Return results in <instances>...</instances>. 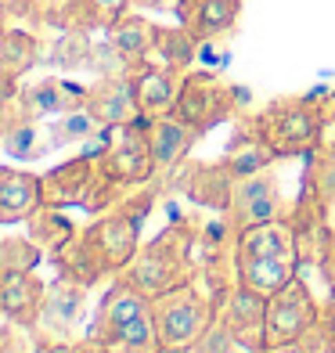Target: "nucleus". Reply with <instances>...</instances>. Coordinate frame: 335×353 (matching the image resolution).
I'll return each mask as SVG.
<instances>
[{
    "instance_id": "nucleus-30",
    "label": "nucleus",
    "mask_w": 335,
    "mask_h": 353,
    "mask_svg": "<svg viewBox=\"0 0 335 353\" xmlns=\"http://www.w3.org/2000/svg\"><path fill=\"white\" fill-rule=\"evenodd\" d=\"M108 350H130V353H163V343H159V328H155V314H141L137 321H130L116 339H112Z\"/></svg>"
},
{
    "instance_id": "nucleus-29",
    "label": "nucleus",
    "mask_w": 335,
    "mask_h": 353,
    "mask_svg": "<svg viewBox=\"0 0 335 353\" xmlns=\"http://www.w3.org/2000/svg\"><path fill=\"white\" fill-rule=\"evenodd\" d=\"M47 130H51L54 148H65V144H87L90 137H98L105 126L79 105V108H69V112H61V116L47 119Z\"/></svg>"
},
{
    "instance_id": "nucleus-7",
    "label": "nucleus",
    "mask_w": 335,
    "mask_h": 353,
    "mask_svg": "<svg viewBox=\"0 0 335 353\" xmlns=\"http://www.w3.org/2000/svg\"><path fill=\"white\" fill-rule=\"evenodd\" d=\"M83 238L98 249L108 274H123L130 267V260L141 252V220L126 216L123 210H108L94 216V223H87Z\"/></svg>"
},
{
    "instance_id": "nucleus-2",
    "label": "nucleus",
    "mask_w": 335,
    "mask_h": 353,
    "mask_svg": "<svg viewBox=\"0 0 335 353\" xmlns=\"http://www.w3.org/2000/svg\"><path fill=\"white\" fill-rule=\"evenodd\" d=\"M152 314H155L163 353H195L202 335L216 321V303L195 281H187L181 288H173V292L152 299Z\"/></svg>"
},
{
    "instance_id": "nucleus-12",
    "label": "nucleus",
    "mask_w": 335,
    "mask_h": 353,
    "mask_svg": "<svg viewBox=\"0 0 335 353\" xmlns=\"http://www.w3.org/2000/svg\"><path fill=\"white\" fill-rule=\"evenodd\" d=\"M148 310H152V299L141 292V288H134L126 278L116 274L112 288L98 303V314H94V325L87 332V339L101 343V346H112V339H116L130 321H137L141 314H148Z\"/></svg>"
},
{
    "instance_id": "nucleus-3",
    "label": "nucleus",
    "mask_w": 335,
    "mask_h": 353,
    "mask_svg": "<svg viewBox=\"0 0 335 353\" xmlns=\"http://www.w3.org/2000/svg\"><path fill=\"white\" fill-rule=\"evenodd\" d=\"M234 108H238V90L231 83H223L213 72H184L173 116L184 119L191 130L210 134L213 126L234 116Z\"/></svg>"
},
{
    "instance_id": "nucleus-27",
    "label": "nucleus",
    "mask_w": 335,
    "mask_h": 353,
    "mask_svg": "<svg viewBox=\"0 0 335 353\" xmlns=\"http://www.w3.org/2000/svg\"><path fill=\"white\" fill-rule=\"evenodd\" d=\"M195 58H199V40L191 37L184 26H159L155 29V47H152L148 61L166 65L173 72H187Z\"/></svg>"
},
{
    "instance_id": "nucleus-37",
    "label": "nucleus",
    "mask_w": 335,
    "mask_h": 353,
    "mask_svg": "<svg viewBox=\"0 0 335 353\" xmlns=\"http://www.w3.org/2000/svg\"><path fill=\"white\" fill-rule=\"evenodd\" d=\"M134 4H152V8H159V4H166V0H134Z\"/></svg>"
},
{
    "instance_id": "nucleus-20",
    "label": "nucleus",
    "mask_w": 335,
    "mask_h": 353,
    "mask_svg": "<svg viewBox=\"0 0 335 353\" xmlns=\"http://www.w3.org/2000/svg\"><path fill=\"white\" fill-rule=\"evenodd\" d=\"M155 29H159L155 22H148L145 14H134V11H126L123 19H116L108 26V43L126 65V72L148 65L152 47H155Z\"/></svg>"
},
{
    "instance_id": "nucleus-36",
    "label": "nucleus",
    "mask_w": 335,
    "mask_h": 353,
    "mask_svg": "<svg viewBox=\"0 0 335 353\" xmlns=\"http://www.w3.org/2000/svg\"><path fill=\"white\" fill-rule=\"evenodd\" d=\"M8 29V11H4V4H0V33Z\"/></svg>"
},
{
    "instance_id": "nucleus-19",
    "label": "nucleus",
    "mask_w": 335,
    "mask_h": 353,
    "mask_svg": "<svg viewBox=\"0 0 335 353\" xmlns=\"http://www.w3.org/2000/svg\"><path fill=\"white\" fill-rule=\"evenodd\" d=\"M83 101H87V87H76L69 79H54V76L37 79V83L19 90V105L33 119H54L69 108H79Z\"/></svg>"
},
{
    "instance_id": "nucleus-14",
    "label": "nucleus",
    "mask_w": 335,
    "mask_h": 353,
    "mask_svg": "<svg viewBox=\"0 0 335 353\" xmlns=\"http://www.w3.org/2000/svg\"><path fill=\"white\" fill-rule=\"evenodd\" d=\"M242 8V0H177L173 14L199 43H213L238 26Z\"/></svg>"
},
{
    "instance_id": "nucleus-17",
    "label": "nucleus",
    "mask_w": 335,
    "mask_h": 353,
    "mask_svg": "<svg viewBox=\"0 0 335 353\" xmlns=\"http://www.w3.org/2000/svg\"><path fill=\"white\" fill-rule=\"evenodd\" d=\"M234 184H238V176L223 163H187V173H184V181H181L184 195L191 202L205 205V210H216V213H227L231 210Z\"/></svg>"
},
{
    "instance_id": "nucleus-33",
    "label": "nucleus",
    "mask_w": 335,
    "mask_h": 353,
    "mask_svg": "<svg viewBox=\"0 0 335 353\" xmlns=\"http://www.w3.org/2000/svg\"><path fill=\"white\" fill-rule=\"evenodd\" d=\"M260 353H310V346H307V339H303V343H278V346H263Z\"/></svg>"
},
{
    "instance_id": "nucleus-16",
    "label": "nucleus",
    "mask_w": 335,
    "mask_h": 353,
    "mask_svg": "<svg viewBox=\"0 0 335 353\" xmlns=\"http://www.w3.org/2000/svg\"><path fill=\"white\" fill-rule=\"evenodd\" d=\"M43 205L40 173L0 166V223H26Z\"/></svg>"
},
{
    "instance_id": "nucleus-6",
    "label": "nucleus",
    "mask_w": 335,
    "mask_h": 353,
    "mask_svg": "<svg viewBox=\"0 0 335 353\" xmlns=\"http://www.w3.org/2000/svg\"><path fill=\"white\" fill-rule=\"evenodd\" d=\"M216 321L220 328L231 335V343L238 350L260 353L267 346V296L252 292L245 285H231L227 296L216 307Z\"/></svg>"
},
{
    "instance_id": "nucleus-32",
    "label": "nucleus",
    "mask_w": 335,
    "mask_h": 353,
    "mask_svg": "<svg viewBox=\"0 0 335 353\" xmlns=\"http://www.w3.org/2000/svg\"><path fill=\"white\" fill-rule=\"evenodd\" d=\"M310 188L317 199H335V144H328L325 152L317 148L314 170H310Z\"/></svg>"
},
{
    "instance_id": "nucleus-9",
    "label": "nucleus",
    "mask_w": 335,
    "mask_h": 353,
    "mask_svg": "<svg viewBox=\"0 0 335 353\" xmlns=\"http://www.w3.org/2000/svg\"><path fill=\"white\" fill-rule=\"evenodd\" d=\"M101 173V163L98 155H87L79 152L65 163L51 166L47 173H40L43 181V205H58V210H69V205H79L83 210L90 191H94V181Z\"/></svg>"
},
{
    "instance_id": "nucleus-24",
    "label": "nucleus",
    "mask_w": 335,
    "mask_h": 353,
    "mask_svg": "<svg viewBox=\"0 0 335 353\" xmlns=\"http://www.w3.org/2000/svg\"><path fill=\"white\" fill-rule=\"evenodd\" d=\"M4 155L14 163H40L47 152H54L51 130H47V119H33V116H14L8 134H4Z\"/></svg>"
},
{
    "instance_id": "nucleus-4",
    "label": "nucleus",
    "mask_w": 335,
    "mask_h": 353,
    "mask_svg": "<svg viewBox=\"0 0 335 353\" xmlns=\"http://www.w3.org/2000/svg\"><path fill=\"white\" fill-rule=\"evenodd\" d=\"M101 170L123 188H141L152 184L159 170L152 159V144H148V119L126 123V126H112L108 144L101 148Z\"/></svg>"
},
{
    "instance_id": "nucleus-15",
    "label": "nucleus",
    "mask_w": 335,
    "mask_h": 353,
    "mask_svg": "<svg viewBox=\"0 0 335 353\" xmlns=\"http://www.w3.org/2000/svg\"><path fill=\"white\" fill-rule=\"evenodd\" d=\"M199 130H191L184 119L170 116H159V119H148V144H152V159H155V170L159 176H166L173 170H181L187 163L191 148L199 144Z\"/></svg>"
},
{
    "instance_id": "nucleus-38",
    "label": "nucleus",
    "mask_w": 335,
    "mask_h": 353,
    "mask_svg": "<svg viewBox=\"0 0 335 353\" xmlns=\"http://www.w3.org/2000/svg\"><path fill=\"white\" fill-rule=\"evenodd\" d=\"M105 353H130V350H105Z\"/></svg>"
},
{
    "instance_id": "nucleus-31",
    "label": "nucleus",
    "mask_w": 335,
    "mask_h": 353,
    "mask_svg": "<svg viewBox=\"0 0 335 353\" xmlns=\"http://www.w3.org/2000/svg\"><path fill=\"white\" fill-rule=\"evenodd\" d=\"M43 252L33 245L29 234H11L0 238V270H37Z\"/></svg>"
},
{
    "instance_id": "nucleus-11",
    "label": "nucleus",
    "mask_w": 335,
    "mask_h": 353,
    "mask_svg": "<svg viewBox=\"0 0 335 353\" xmlns=\"http://www.w3.org/2000/svg\"><path fill=\"white\" fill-rule=\"evenodd\" d=\"M278 216H281V188L274 181V173L260 170V173L238 176L231 210H227V220L234 223V231H245L252 223L278 220Z\"/></svg>"
},
{
    "instance_id": "nucleus-5",
    "label": "nucleus",
    "mask_w": 335,
    "mask_h": 353,
    "mask_svg": "<svg viewBox=\"0 0 335 353\" xmlns=\"http://www.w3.org/2000/svg\"><path fill=\"white\" fill-rule=\"evenodd\" d=\"M321 321V307L310 292V285L299 274L267 299V346L278 343H303Z\"/></svg>"
},
{
    "instance_id": "nucleus-35",
    "label": "nucleus",
    "mask_w": 335,
    "mask_h": 353,
    "mask_svg": "<svg viewBox=\"0 0 335 353\" xmlns=\"http://www.w3.org/2000/svg\"><path fill=\"white\" fill-rule=\"evenodd\" d=\"M325 123L335 126V94H328V98H325Z\"/></svg>"
},
{
    "instance_id": "nucleus-22",
    "label": "nucleus",
    "mask_w": 335,
    "mask_h": 353,
    "mask_svg": "<svg viewBox=\"0 0 335 353\" xmlns=\"http://www.w3.org/2000/svg\"><path fill=\"white\" fill-rule=\"evenodd\" d=\"M296 278V260L289 256H238L234 252V281L260 296H274Z\"/></svg>"
},
{
    "instance_id": "nucleus-26",
    "label": "nucleus",
    "mask_w": 335,
    "mask_h": 353,
    "mask_svg": "<svg viewBox=\"0 0 335 353\" xmlns=\"http://www.w3.org/2000/svg\"><path fill=\"white\" fill-rule=\"evenodd\" d=\"M37 61H40V40L29 29L8 26L0 33V76L22 79L26 72L37 69Z\"/></svg>"
},
{
    "instance_id": "nucleus-23",
    "label": "nucleus",
    "mask_w": 335,
    "mask_h": 353,
    "mask_svg": "<svg viewBox=\"0 0 335 353\" xmlns=\"http://www.w3.org/2000/svg\"><path fill=\"white\" fill-rule=\"evenodd\" d=\"M234 252L238 256H289V260H296V231L281 216L252 223V228L238 231Z\"/></svg>"
},
{
    "instance_id": "nucleus-18",
    "label": "nucleus",
    "mask_w": 335,
    "mask_h": 353,
    "mask_svg": "<svg viewBox=\"0 0 335 353\" xmlns=\"http://www.w3.org/2000/svg\"><path fill=\"white\" fill-rule=\"evenodd\" d=\"M134 76V90H137V105H141V119H159V116H170L173 105H177V94H181V79L184 72H173L166 65H141L130 72Z\"/></svg>"
},
{
    "instance_id": "nucleus-28",
    "label": "nucleus",
    "mask_w": 335,
    "mask_h": 353,
    "mask_svg": "<svg viewBox=\"0 0 335 353\" xmlns=\"http://www.w3.org/2000/svg\"><path fill=\"white\" fill-rule=\"evenodd\" d=\"M54 267L61 270V274H69V278H76V281H83V285H94V281L108 278V267L101 263L98 249H94L87 238H83V231H79L72 242L54 256Z\"/></svg>"
},
{
    "instance_id": "nucleus-21",
    "label": "nucleus",
    "mask_w": 335,
    "mask_h": 353,
    "mask_svg": "<svg viewBox=\"0 0 335 353\" xmlns=\"http://www.w3.org/2000/svg\"><path fill=\"white\" fill-rule=\"evenodd\" d=\"M220 163L227 166L234 176H249V173L267 170L270 163H278V155L270 152V144L263 141L256 119L249 116V119L238 123V130H234V137L227 141V148H223V159H220Z\"/></svg>"
},
{
    "instance_id": "nucleus-13",
    "label": "nucleus",
    "mask_w": 335,
    "mask_h": 353,
    "mask_svg": "<svg viewBox=\"0 0 335 353\" xmlns=\"http://www.w3.org/2000/svg\"><path fill=\"white\" fill-rule=\"evenodd\" d=\"M83 108H87L101 126L137 123V119H141V105H137V90H134V76H130V72L101 76L94 87H87Z\"/></svg>"
},
{
    "instance_id": "nucleus-8",
    "label": "nucleus",
    "mask_w": 335,
    "mask_h": 353,
    "mask_svg": "<svg viewBox=\"0 0 335 353\" xmlns=\"http://www.w3.org/2000/svg\"><path fill=\"white\" fill-rule=\"evenodd\" d=\"M87 288L90 285L61 274V270L47 285V303H43V317H40V328L51 335L47 343H72L76 339L79 325H83V314H87Z\"/></svg>"
},
{
    "instance_id": "nucleus-10",
    "label": "nucleus",
    "mask_w": 335,
    "mask_h": 353,
    "mask_svg": "<svg viewBox=\"0 0 335 353\" xmlns=\"http://www.w3.org/2000/svg\"><path fill=\"white\" fill-rule=\"evenodd\" d=\"M47 303V281L37 270H0V314L14 328L37 332Z\"/></svg>"
},
{
    "instance_id": "nucleus-25",
    "label": "nucleus",
    "mask_w": 335,
    "mask_h": 353,
    "mask_svg": "<svg viewBox=\"0 0 335 353\" xmlns=\"http://www.w3.org/2000/svg\"><path fill=\"white\" fill-rule=\"evenodd\" d=\"M26 234L33 238V245L47 256V260H54V256L79 234V228L72 223V216L65 210H58V205H40V210L26 220Z\"/></svg>"
},
{
    "instance_id": "nucleus-34",
    "label": "nucleus",
    "mask_w": 335,
    "mask_h": 353,
    "mask_svg": "<svg viewBox=\"0 0 335 353\" xmlns=\"http://www.w3.org/2000/svg\"><path fill=\"white\" fill-rule=\"evenodd\" d=\"M37 353H76V343H43Z\"/></svg>"
},
{
    "instance_id": "nucleus-1",
    "label": "nucleus",
    "mask_w": 335,
    "mask_h": 353,
    "mask_svg": "<svg viewBox=\"0 0 335 353\" xmlns=\"http://www.w3.org/2000/svg\"><path fill=\"white\" fill-rule=\"evenodd\" d=\"M252 119H256L263 141L270 144V152L278 159H296V155L317 152L325 141V126H328L325 105H317L314 98H281L274 105H267Z\"/></svg>"
}]
</instances>
